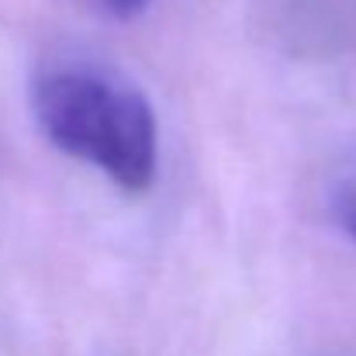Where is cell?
I'll return each instance as SVG.
<instances>
[{
  "label": "cell",
  "mask_w": 356,
  "mask_h": 356,
  "mask_svg": "<svg viewBox=\"0 0 356 356\" xmlns=\"http://www.w3.org/2000/svg\"><path fill=\"white\" fill-rule=\"evenodd\" d=\"M31 111L56 149L97 166L124 194L152 187L156 115L138 87L101 70L63 66L35 80Z\"/></svg>",
  "instance_id": "6da1fadb"
},
{
  "label": "cell",
  "mask_w": 356,
  "mask_h": 356,
  "mask_svg": "<svg viewBox=\"0 0 356 356\" xmlns=\"http://www.w3.org/2000/svg\"><path fill=\"white\" fill-rule=\"evenodd\" d=\"M94 3L115 21H135L149 7V0H94Z\"/></svg>",
  "instance_id": "7a4b0ae2"
},
{
  "label": "cell",
  "mask_w": 356,
  "mask_h": 356,
  "mask_svg": "<svg viewBox=\"0 0 356 356\" xmlns=\"http://www.w3.org/2000/svg\"><path fill=\"white\" fill-rule=\"evenodd\" d=\"M339 208H343V222H346V229H350V236L356 238V173L346 180V187H343V197H339Z\"/></svg>",
  "instance_id": "3957f363"
}]
</instances>
